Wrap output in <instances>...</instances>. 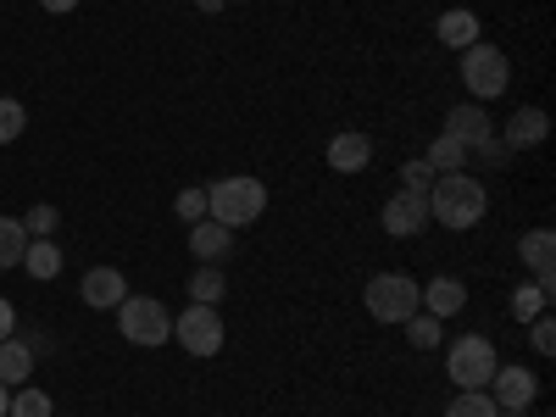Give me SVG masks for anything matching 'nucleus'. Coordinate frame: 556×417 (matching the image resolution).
Instances as JSON below:
<instances>
[{"instance_id":"nucleus-8","label":"nucleus","mask_w":556,"mask_h":417,"mask_svg":"<svg viewBox=\"0 0 556 417\" xmlns=\"http://www.w3.org/2000/svg\"><path fill=\"white\" fill-rule=\"evenodd\" d=\"M379 223H384V235H390V240H417V235H424V228L434 223V217H429V195H417V190H395V195L384 201Z\"/></svg>"},{"instance_id":"nucleus-19","label":"nucleus","mask_w":556,"mask_h":417,"mask_svg":"<svg viewBox=\"0 0 556 417\" xmlns=\"http://www.w3.org/2000/svg\"><path fill=\"white\" fill-rule=\"evenodd\" d=\"M23 273L39 278V285L62 278V245H56V240H28V251H23Z\"/></svg>"},{"instance_id":"nucleus-15","label":"nucleus","mask_w":556,"mask_h":417,"mask_svg":"<svg viewBox=\"0 0 556 417\" xmlns=\"http://www.w3.org/2000/svg\"><path fill=\"white\" fill-rule=\"evenodd\" d=\"M323 162L351 178V173H362L367 162H374V139H367V134H334L329 151H323Z\"/></svg>"},{"instance_id":"nucleus-12","label":"nucleus","mask_w":556,"mask_h":417,"mask_svg":"<svg viewBox=\"0 0 556 417\" xmlns=\"http://www.w3.org/2000/svg\"><path fill=\"white\" fill-rule=\"evenodd\" d=\"M445 134H451V139H462L468 151H484L490 139H495V123H490V112H484L479 101H462V106H451V112H445Z\"/></svg>"},{"instance_id":"nucleus-36","label":"nucleus","mask_w":556,"mask_h":417,"mask_svg":"<svg viewBox=\"0 0 556 417\" xmlns=\"http://www.w3.org/2000/svg\"><path fill=\"white\" fill-rule=\"evenodd\" d=\"M501 417H523V412H501Z\"/></svg>"},{"instance_id":"nucleus-4","label":"nucleus","mask_w":556,"mask_h":417,"mask_svg":"<svg viewBox=\"0 0 556 417\" xmlns=\"http://www.w3.org/2000/svg\"><path fill=\"white\" fill-rule=\"evenodd\" d=\"M495 367H501V351L490 334H462L445 345V374L456 390H490L495 379Z\"/></svg>"},{"instance_id":"nucleus-25","label":"nucleus","mask_w":556,"mask_h":417,"mask_svg":"<svg viewBox=\"0 0 556 417\" xmlns=\"http://www.w3.org/2000/svg\"><path fill=\"white\" fill-rule=\"evenodd\" d=\"M7 417H56V406H51L45 390H12V412Z\"/></svg>"},{"instance_id":"nucleus-2","label":"nucleus","mask_w":556,"mask_h":417,"mask_svg":"<svg viewBox=\"0 0 556 417\" xmlns=\"http://www.w3.org/2000/svg\"><path fill=\"white\" fill-rule=\"evenodd\" d=\"M262 212H267V184L251 178V173H228V178H217L206 190V217L223 223V228H235V235L251 228Z\"/></svg>"},{"instance_id":"nucleus-20","label":"nucleus","mask_w":556,"mask_h":417,"mask_svg":"<svg viewBox=\"0 0 556 417\" xmlns=\"http://www.w3.org/2000/svg\"><path fill=\"white\" fill-rule=\"evenodd\" d=\"M468 156H473V151L462 146V139H451L445 128L429 139V151H424V162H429L434 173H462V167H468Z\"/></svg>"},{"instance_id":"nucleus-18","label":"nucleus","mask_w":556,"mask_h":417,"mask_svg":"<svg viewBox=\"0 0 556 417\" xmlns=\"http://www.w3.org/2000/svg\"><path fill=\"white\" fill-rule=\"evenodd\" d=\"M228 251H235V228H223V223H212V217H201V223L190 228V256L223 262Z\"/></svg>"},{"instance_id":"nucleus-32","label":"nucleus","mask_w":556,"mask_h":417,"mask_svg":"<svg viewBox=\"0 0 556 417\" xmlns=\"http://www.w3.org/2000/svg\"><path fill=\"white\" fill-rule=\"evenodd\" d=\"M12 334H17V306L0 295V340H12Z\"/></svg>"},{"instance_id":"nucleus-6","label":"nucleus","mask_w":556,"mask_h":417,"mask_svg":"<svg viewBox=\"0 0 556 417\" xmlns=\"http://www.w3.org/2000/svg\"><path fill=\"white\" fill-rule=\"evenodd\" d=\"M117 329H123L128 345H146V351L167 345V340H173L167 301H156V295H134V290H128V301L117 306Z\"/></svg>"},{"instance_id":"nucleus-35","label":"nucleus","mask_w":556,"mask_h":417,"mask_svg":"<svg viewBox=\"0 0 556 417\" xmlns=\"http://www.w3.org/2000/svg\"><path fill=\"white\" fill-rule=\"evenodd\" d=\"M195 7H201V12H223V7H228V0H195Z\"/></svg>"},{"instance_id":"nucleus-23","label":"nucleus","mask_w":556,"mask_h":417,"mask_svg":"<svg viewBox=\"0 0 556 417\" xmlns=\"http://www.w3.org/2000/svg\"><path fill=\"white\" fill-rule=\"evenodd\" d=\"M23 251H28L23 217H0V273H7V267H23Z\"/></svg>"},{"instance_id":"nucleus-33","label":"nucleus","mask_w":556,"mask_h":417,"mask_svg":"<svg viewBox=\"0 0 556 417\" xmlns=\"http://www.w3.org/2000/svg\"><path fill=\"white\" fill-rule=\"evenodd\" d=\"M39 7L51 12V17H67V12H78V0H39Z\"/></svg>"},{"instance_id":"nucleus-14","label":"nucleus","mask_w":556,"mask_h":417,"mask_svg":"<svg viewBox=\"0 0 556 417\" xmlns=\"http://www.w3.org/2000/svg\"><path fill=\"white\" fill-rule=\"evenodd\" d=\"M462 306H468V285H462V278H451V273H434L429 285H424V312H429V317L451 323Z\"/></svg>"},{"instance_id":"nucleus-34","label":"nucleus","mask_w":556,"mask_h":417,"mask_svg":"<svg viewBox=\"0 0 556 417\" xmlns=\"http://www.w3.org/2000/svg\"><path fill=\"white\" fill-rule=\"evenodd\" d=\"M12 412V384H0V417Z\"/></svg>"},{"instance_id":"nucleus-24","label":"nucleus","mask_w":556,"mask_h":417,"mask_svg":"<svg viewBox=\"0 0 556 417\" xmlns=\"http://www.w3.org/2000/svg\"><path fill=\"white\" fill-rule=\"evenodd\" d=\"M445 417H501V406L490 401V390H456Z\"/></svg>"},{"instance_id":"nucleus-17","label":"nucleus","mask_w":556,"mask_h":417,"mask_svg":"<svg viewBox=\"0 0 556 417\" xmlns=\"http://www.w3.org/2000/svg\"><path fill=\"white\" fill-rule=\"evenodd\" d=\"M34 379V340H0V384H12V390H23Z\"/></svg>"},{"instance_id":"nucleus-5","label":"nucleus","mask_w":556,"mask_h":417,"mask_svg":"<svg viewBox=\"0 0 556 417\" xmlns=\"http://www.w3.org/2000/svg\"><path fill=\"white\" fill-rule=\"evenodd\" d=\"M462 56V84H468V101H495L506 96V84H513V62H506L501 45H468V51H456Z\"/></svg>"},{"instance_id":"nucleus-3","label":"nucleus","mask_w":556,"mask_h":417,"mask_svg":"<svg viewBox=\"0 0 556 417\" xmlns=\"http://www.w3.org/2000/svg\"><path fill=\"white\" fill-rule=\"evenodd\" d=\"M362 306L374 323H384V329H401L412 312H424V285H417L412 273H374L362 290Z\"/></svg>"},{"instance_id":"nucleus-7","label":"nucleus","mask_w":556,"mask_h":417,"mask_svg":"<svg viewBox=\"0 0 556 417\" xmlns=\"http://www.w3.org/2000/svg\"><path fill=\"white\" fill-rule=\"evenodd\" d=\"M173 340L190 351V356H217L223 351V340H228V329H223V317H217V306H201V301H190L178 317H173Z\"/></svg>"},{"instance_id":"nucleus-9","label":"nucleus","mask_w":556,"mask_h":417,"mask_svg":"<svg viewBox=\"0 0 556 417\" xmlns=\"http://www.w3.org/2000/svg\"><path fill=\"white\" fill-rule=\"evenodd\" d=\"M490 401L501 412H529L540 401V379L529 374V367H513V362H501L495 367V379H490Z\"/></svg>"},{"instance_id":"nucleus-1","label":"nucleus","mask_w":556,"mask_h":417,"mask_svg":"<svg viewBox=\"0 0 556 417\" xmlns=\"http://www.w3.org/2000/svg\"><path fill=\"white\" fill-rule=\"evenodd\" d=\"M484 212H490V190L473 173H434V184H429V217L440 228L468 235V228L484 223Z\"/></svg>"},{"instance_id":"nucleus-30","label":"nucleus","mask_w":556,"mask_h":417,"mask_svg":"<svg viewBox=\"0 0 556 417\" xmlns=\"http://www.w3.org/2000/svg\"><path fill=\"white\" fill-rule=\"evenodd\" d=\"M173 212H178V223H201L206 217V190H178V201H173Z\"/></svg>"},{"instance_id":"nucleus-22","label":"nucleus","mask_w":556,"mask_h":417,"mask_svg":"<svg viewBox=\"0 0 556 417\" xmlns=\"http://www.w3.org/2000/svg\"><path fill=\"white\" fill-rule=\"evenodd\" d=\"M401 329H406V345H412V351H434V345H445V323L429 317V312H412Z\"/></svg>"},{"instance_id":"nucleus-11","label":"nucleus","mask_w":556,"mask_h":417,"mask_svg":"<svg viewBox=\"0 0 556 417\" xmlns=\"http://www.w3.org/2000/svg\"><path fill=\"white\" fill-rule=\"evenodd\" d=\"M518 256L534 273V285L545 295H556V235H551V228H529V235L518 240Z\"/></svg>"},{"instance_id":"nucleus-29","label":"nucleus","mask_w":556,"mask_h":417,"mask_svg":"<svg viewBox=\"0 0 556 417\" xmlns=\"http://www.w3.org/2000/svg\"><path fill=\"white\" fill-rule=\"evenodd\" d=\"M429 184H434V167H429L424 156L401 162V190H417V195H429Z\"/></svg>"},{"instance_id":"nucleus-13","label":"nucleus","mask_w":556,"mask_h":417,"mask_svg":"<svg viewBox=\"0 0 556 417\" xmlns=\"http://www.w3.org/2000/svg\"><path fill=\"white\" fill-rule=\"evenodd\" d=\"M545 134H551L545 106H518L513 117H506V128H501V146H506V151H529V146H540Z\"/></svg>"},{"instance_id":"nucleus-21","label":"nucleus","mask_w":556,"mask_h":417,"mask_svg":"<svg viewBox=\"0 0 556 417\" xmlns=\"http://www.w3.org/2000/svg\"><path fill=\"white\" fill-rule=\"evenodd\" d=\"M223 295H228V278H223V267H217V262H201V267L190 273V301L217 306Z\"/></svg>"},{"instance_id":"nucleus-28","label":"nucleus","mask_w":556,"mask_h":417,"mask_svg":"<svg viewBox=\"0 0 556 417\" xmlns=\"http://www.w3.org/2000/svg\"><path fill=\"white\" fill-rule=\"evenodd\" d=\"M56 223H62V212H56V206H45V201H39V206H34L28 217H23L28 240H51V235H56Z\"/></svg>"},{"instance_id":"nucleus-27","label":"nucleus","mask_w":556,"mask_h":417,"mask_svg":"<svg viewBox=\"0 0 556 417\" xmlns=\"http://www.w3.org/2000/svg\"><path fill=\"white\" fill-rule=\"evenodd\" d=\"M545 301H551V295H545L540 285H518V290H513V317H518V323H534V317L545 312Z\"/></svg>"},{"instance_id":"nucleus-16","label":"nucleus","mask_w":556,"mask_h":417,"mask_svg":"<svg viewBox=\"0 0 556 417\" xmlns=\"http://www.w3.org/2000/svg\"><path fill=\"white\" fill-rule=\"evenodd\" d=\"M434 34H440L445 51H468V45H479L484 23H479V12H468V7H451V12H440Z\"/></svg>"},{"instance_id":"nucleus-26","label":"nucleus","mask_w":556,"mask_h":417,"mask_svg":"<svg viewBox=\"0 0 556 417\" xmlns=\"http://www.w3.org/2000/svg\"><path fill=\"white\" fill-rule=\"evenodd\" d=\"M23 128H28V112H23V101L0 96V146H12V139H23Z\"/></svg>"},{"instance_id":"nucleus-10","label":"nucleus","mask_w":556,"mask_h":417,"mask_svg":"<svg viewBox=\"0 0 556 417\" xmlns=\"http://www.w3.org/2000/svg\"><path fill=\"white\" fill-rule=\"evenodd\" d=\"M78 301H84L89 312H117V306L128 301V278H123V267H89V273H84V285H78Z\"/></svg>"},{"instance_id":"nucleus-31","label":"nucleus","mask_w":556,"mask_h":417,"mask_svg":"<svg viewBox=\"0 0 556 417\" xmlns=\"http://www.w3.org/2000/svg\"><path fill=\"white\" fill-rule=\"evenodd\" d=\"M529 345H534L540 356H556V323H551V312H540V317L529 323Z\"/></svg>"}]
</instances>
